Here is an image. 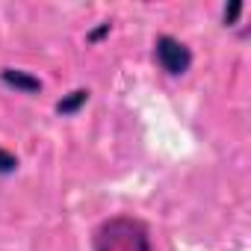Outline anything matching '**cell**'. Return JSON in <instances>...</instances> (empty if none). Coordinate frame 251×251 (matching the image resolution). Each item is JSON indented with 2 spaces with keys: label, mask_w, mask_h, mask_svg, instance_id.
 Segmentation results:
<instances>
[{
  "label": "cell",
  "mask_w": 251,
  "mask_h": 251,
  "mask_svg": "<svg viewBox=\"0 0 251 251\" xmlns=\"http://www.w3.org/2000/svg\"><path fill=\"white\" fill-rule=\"evenodd\" d=\"M92 251H154L151 227L136 216H109L92 230Z\"/></svg>",
  "instance_id": "obj_1"
},
{
  "label": "cell",
  "mask_w": 251,
  "mask_h": 251,
  "mask_svg": "<svg viewBox=\"0 0 251 251\" xmlns=\"http://www.w3.org/2000/svg\"><path fill=\"white\" fill-rule=\"evenodd\" d=\"M154 59H157V65L166 74L177 77V74H186V68L192 65V50L180 39H175V36H157V42H154Z\"/></svg>",
  "instance_id": "obj_2"
},
{
  "label": "cell",
  "mask_w": 251,
  "mask_h": 251,
  "mask_svg": "<svg viewBox=\"0 0 251 251\" xmlns=\"http://www.w3.org/2000/svg\"><path fill=\"white\" fill-rule=\"evenodd\" d=\"M3 83L15 86V89H21V92H39V89H42V83H39L36 77H30V74H24V71H12V68L3 71Z\"/></svg>",
  "instance_id": "obj_3"
},
{
  "label": "cell",
  "mask_w": 251,
  "mask_h": 251,
  "mask_svg": "<svg viewBox=\"0 0 251 251\" xmlns=\"http://www.w3.org/2000/svg\"><path fill=\"white\" fill-rule=\"evenodd\" d=\"M86 100H89V89H77V92H71V98L59 100V103H56V109H59L62 115H71V112H77Z\"/></svg>",
  "instance_id": "obj_4"
},
{
  "label": "cell",
  "mask_w": 251,
  "mask_h": 251,
  "mask_svg": "<svg viewBox=\"0 0 251 251\" xmlns=\"http://www.w3.org/2000/svg\"><path fill=\"white\" fill-rule=\"evenodd\" d=\"M239 12H242V3H239V0H233L230 6H225V24H233V21L239 18Z\"/></svg>",
  "instance_id": "obj_5"
},
{
  "label": "cell",
  "mask_w": 251,
  "mask_h": 251,
  "mask_svg": "<svg viewBox=\"0 0 251 251\" xmlns=\"http://www.w3.org/2000/svg\"><path fill=\"white\" fill-rule=\"evenodd\" d=\"M18 166V160L12 157V154H6V151H0V172H12Z\"/></svg>",
  "instance_id": "obj_6"
}]
</instances>
